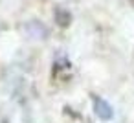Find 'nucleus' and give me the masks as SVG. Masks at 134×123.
Segmentation results:
<instances>
[{"label":"nucleus","mask_w":134,"mask_h":123,"mask_svg":"<svg viewBox=\"0 0 134 123\" xmlns=\"http://www.w3.org/2000/svg\"><path fill=\"white\" fill-rule=\"evenodd\" d=\"M92 103H94V112H96V116L101 121H110L114 118V108H112V105L108 101H105L103 97L94 94L92 96Z\"/></svg>","instance_id":"f257e3e1"},{"label":"nucleus","mask_w":134,"mask_h":123,"mask_svg":"<svg viewBox=\"0 0 134 123\" xmlns=\"http://www.w3.org/2000/svg\"><path fill=\"white\" fill-rule=\"evenodd\" d=\"M24 31L28 37H33V39H46L48 37V28L39 20H30L24 26Z\"/></svg>","instance_id":"f03ea898"},{"label":"nucleus","mask_w":134,"mask_h":123,"mask_svg":"<svg viewBox=\"0 0 134 123\" xmlns=\"http://www.w3.org/2000/svg\"><path fill=\"white\" fill-rule=\"evenodd\" d=\"M53 17H55V22H57L61 28H68L70 22H72V13H70L68 9H64V8H57Z\"/></svg>","instance_id":"7ed1b4c3"}]
</instances>
